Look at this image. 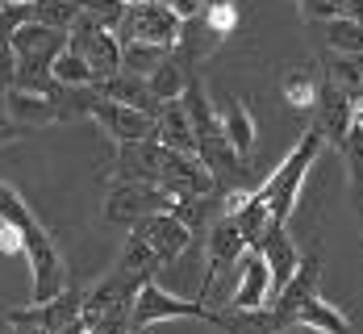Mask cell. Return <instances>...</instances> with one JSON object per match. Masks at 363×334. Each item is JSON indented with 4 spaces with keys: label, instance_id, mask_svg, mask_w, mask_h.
<instances>
[{
    "label": "cell",
    "instance_id": "obj_4",
    "mask_svg": "<svg viewBox=\"0 0 363 334\" xmlns=\"http://www.w3.org/2000/svg\"><path fill=\"white\" fill-rule=\"evenodd\" d=\"M121 42H155V46H167L176 50L184 38V21L163 4V0H150V4H130L121 26L113 30Z\"/></svg>",
    "mask_w": 363,
    "mask_h": 334
},
{
    "label": "cell",
    "instance_id": "obj_33",
    "mask_svg": "<svg viewBox=\"0 0 363 334\" xmlns=\"http://www.w3.org/2000/svg\"><path fill=\"white\" fill-rule=\"evenodd\" d=\"M247 201H251L247 188H230V192L221 196V218H238V213L247 209Z\"/></svg>",
    "mask_w": 363,
    "mask_h": 334
},
{
    "label": "cell",
    "instance_id": "obj_6",
    "mask_svg": "<svg viewBox=\"0 0 363 334\" xmlns=\"http://www.w3.org/2000/svg\"><path fill=\"white\" fill-rule=\"evenodd\" d=\"M67 46L84 55V63L92 67L96 79L121 72V38L113 30H105V26H96V21H88V17H79L67 30Z\"/></svg>",
    "mask_w": 363,
    "mask_h": 334
},
{
    "label": "cell",
    "instance_id": "obj_36",
    "mask_svg": "<svg viewBox=\"0 0 363 334\" xmlns=\"http://www.w3.org/2000/svg\"><path fill=\"white\" fill-rule=\"evenodd\" d=\"M342 17H351L355 26H363V0H342Z\"/></svg>",
    "mask_w": 363,
    "mask_h": 334
},
{
    "label": "cell",
    "instance_id": "obj_38",
    "mask_svg": "<svg viewBox=\"0 0 363 334\" xmlns=\"http://www.w3.org/2000/svg\"><path fill=\"white\" fill-rule=\"evenodd\" d=\"M121 4H125V9H130V4H150V0H121Z\"/></svg>",
    "mask_w": 363,
    "mask_h": 334
},
{
    "label": "cell",
    "instance_id": "obj_22",
    "mask_svg": "<svg viewBox=\"0 0 363 334\" xmlns=\"http://www.w3.org/2000/svg\"><path fill=\"white\" fill-rule=\"evenodd\" d=\"M221 334H280L267 309H213V322Z\"/></svg>",
    "mask_w": 363,
    "mask_h": 334
},
{
    "label": "cell",
    "instance_id": "obj_32",
    "mask_svg": "<svg viewBox=\"0 0 363 334\" xmlns=\"http://www.w3.org/2000/svg\"><path fill=\"white\" fill-rule=\"evenodd\" d=\"M163 4L180 17L184 26H192V21H201V13H205V4H209V0H163Z\"/></svg>",
    "mask_w": 363,
    "mask_h": 334
},
{
    "label": "cell",
    "instance_id": "obj_21",
    "mask_svg": "<svg viewBox=\"0 0 363 334\" xmlns=\"http://www.w3.org/2000/svg\"><path fill=\"white\" fill-rule=\"evenodd\" d=\"M221 117V134H225V143L234 147V155H251L255 150V138H259V126H255L251 109L242 105V101H230L225 105V113H218Z\"/></svg>",
    "mask_w": 363,
    "mask_h": 334
},
{
    "label": "cell",
    "instance_id": "obj_12",
    "mask_svg": "<svg viewBox=\"0 0 363 334\" xmlns=\"http://www.w3.org/2000/svg\"><path fill=\"white\" fill-rule=\"evenodd\" d=\"M79 309H84V293H67L63 289L55 301L26 305V309H9L4 318H9V326H38V330H46V334H59L79 318Z\"/></svg>",
    "mask_w": 363,
    "mask_h": 334
},
{
    "label": "cell",
    "instance_id": "obj_20",
    "mask_svg": "<svg viewBox=\"0 0 363 334\" xmlns=\"http://www.w3.org/2000/svg\"><path fill=\"white\" fill-rule=\"evenodd\" d=\"M292 326H305V330H318V334H351V318L342 309H334L330 301H322L318 293L305 301L292 318Z\"/></svg>",
    "mask_w": 363,
    "mask_h": 334
},
{
    "label": "cell",
    "instance_id": "obj_37",
    "mask_svg": "<svg viewBox=\"0 0 363 334\" xmlns=\"http://www.w3.org/2000/svg\"><path fill=\"white\" fill-rule=\"evenodd\" d=\"M4 4H21V9H34L38 0H4Z\"/></svg>",
    "mask_w": 363,
    "mask_h": 334
},
{
    "label": "cell",
    "instance_id": "obj_17",
    "mask_svg": "<svg viewBox=\"0 0 363 334\" xmlns=\"http://www.w3.org/2000/svg\"><path fill=\"white\" fill-rule=\"evenodd\" d=\"M92 92L105 96V101H117V105H130V109H138V113H150V117L159 113V101L150 96V88H146L143 75H130V72L105 75V79L92 84Z\"/></svg>",
    "mask_w": 363,
    "mask_h": 334
},
{
    "label": "cell",
    "instance_id": "obj_26",
    "mask_svg": "<svg viewBox=\"0 0 363 334\" xmlns=\"http://www.w3.org/2000/svg\"><path fill=\"white\" fill-rule=\"evenodd\" d=\"M172 50L167 46H155V42H121V72L130 75H150Z\"/></svg>",
    "mask_w": 363,
    "mask_h": 334
},
{
    "label": "cell",
    "instance_id": "obj_34",
    "mask_svg": "<svg viewBox=\"0 0 363 334\" xmlns=\"http://www.w3.org/2000/svg\"><path fill=\"white\" fill-rule=\"evenodd\" d=\"M0 255H26V247H21V234H17L9 222H0Z\"/></svg>",
    "mask_w": 363,
    "mask_h": 334
},
{
    "label": "cell",
    "instance_id": "obj_3",
    "mask_svg": "<svg viewBox=\"0 0 363 334\" xmlns=\"http://www.w3.org/2000/svg\"><path fill=\"white\" fill-rule=\"evenodd\" d=\"M180 318H201V322H213V309L205 301H184L167 289H159L155 280L143 284L134 301H130V326L146 330V326H159V322H180Z\"/></svg>",
    "mask_w": 363,
    "mask_h": 334
},
{
    "label": "cell",
    "instance_id": "obj_9",
    "mask_svg": "<svg viewBox=\"0 0 363 334\" xmlns=\"http://www.w3.org/2000/svg\"><path fill=\"white\" fill-rule=\"evenodd\" d=\"M318 276H322V255H318V251H313V255H301L296 272H292V280L280 289V297L267 305V313H272L276 330H289V326H292L296 309L318 293Z\"/></svg>",
    "mask_w": 363,
    "mask_h": 334
},
{
    "label": "cell",
    "instance_id": "obj_19",
    "mask_svg": "<svg viewBox=\"0 0 363 334\" xmlns=\"http://www.w3.org/2000/svg\"><path fill=\"white\" fill-rule=\"evenodd\" d=\"M188 59H180L176 50L155 67V72L146 75V88H150V96L159 101V105H167V101H180L184 96V88H188Z\"/></svg>",
    "mask_w": 363,
    "mask_h": 334
},
{
    "label": "cell",
    "instance_id": "obj_24",
    "mask_svg": "<svg viewBox=\"0 0 363 334\" xmlns=\"http://www.w3.org/2000/svg\"><path fill=\"white\" fill-rule=\"evenodd\" d=\"M326 84H334L342 96H359L363 92V55H330L326 59Z\"/></svg>",
    "mask_w": 363,
    "mask_h": 334
},
{
    "label": "cell",
    "instance_id": "obj_23",
    "mask_svg": "<svg viewBox=\"0 0 363 334\" xmlns=\"http://www.w3.org/2000/svg\"><path fill=\"white\" fill-rule=\"evenodd\" d=\"M50 79H55L59 88H92V84H96L92 67L84 63V55L72 50V46H63V50L50 59Z\"/></svg>",
    "mask_w": 363,
    "mask_h": 334
},
{
    "label": "cell",
    "instance_id": "obj_28",
    "mask_svg": "<svg viewBox=\"0 0 363 334\" xmlns=\"http://www.w3.org/2000/svg\"><path fill=\"white\" fill-rule=\"evenodd\" d=\"M284 101H289V109H313L318 105V72L296 67L284 75Z\"/></svg>",
    "mask_w": 363,
    "mask_h": 334
},
{
    "label": "cell",
    "instance_id": "obj_30",
    "mask_svg": "<svg viewBox=\"0 0 363 334\" xmlns=\"http://www.w3.org/2000/svg\"><path fill=\"white\" fill-rule=\"evenodd\" d=\"M79 17H88L105 30H117L121 17H125V4L121 0H79Z\"/></svg>",
    "mask_w": 363,
    "mask_h": 334
},
{
    "label": "cell",
    "instance_id": "obj_13",
    "mask_svg": "<svg viewBox=\"0 0 363 334\" xmlns=\"http://www.w3.org/2000/svg\"><path fill=\"white\" fill-rule=\"evenodd\" d=\"M134 234H143L146 247L155 251L159 263L180 260L184 251H188V243H192V230H188L176 213H167V209H155L150 218H143V222L134 226Z\"/></svg>",
    "mask_w": 363,
    "mask_h": 334
},
{
    "label": "cell",
    "instance_id": "obj_1",
    "mask_svg": "<svg viewBox=\"0 0 363 334\" xmlns=\"http://www.w3.org/2000/svg\"><path fill=\"white\" fill-rule=\"evenodd\" d=\"M0 222H9L17 234H21L26 260H30V267H34L30 305L55 301L63 289H67V267H63V255H59V243H55V234L34 218V209L21 201V192H17L13 184H4V180H0Z\"/></svg>",
    "mask_w": 363,
    "mask_h": 334
},
{
    "label": "cell",
    "instance_id": "obj_29",
    "mask_svg": "<svg viewBox=\"0 0 363 334\" xmlns=\"http://www.w3.org/2000/svg\"><path fill=\"white\" fill-rule=\"evenodd\" d=\"M30 13H34V21H42V26L67 34L75 21H79V0H38Z\"/></svg>",
    "mask_w": 363,
    "mask_h": 334
},
{
    "label": "cell",
    "instance_id": "obj_27",
    "mask_svg": "<svg viewBox=\"0 0 363 334\" xmlns=\"http://www.w3.org/2000/svg\"><path fill=\"white\" fill-rule=\"evenodd\" d=\"M201 30L213 38V42H225V38L238 30V4L234 0H209L205 13H201Z\"/></svg>",
    "mask_w": 363,
    "mask_h": 334
},
{
    "label": "cell",
    "instance_id": "obj_15",
    "mask_svg": "<svg viewBox=\"0 0 363 334\" xmlns=\"http://www.w3.org/2000/svg\"><path fill=\"white\" fill-rule=\"evenodd\" d=\"M0 109H4V117H9L17 130H46V126L59 121V117H55V101L42 96V92H26V88H9V92L0 96Z\"/></svg>",
    "mask_w": 363,
    "mask_h": 334
},
{
    "label": "cell",
    "instance_id": "obj_18",
    "mask_svg": "<svg viewBox=\"0 0 363 334\" xmlns=\"http://www.w3.org/2000/svg\"><path fill=\"white\" fill-rule=\"evenodd\" d=\"M259 251H263V260H267V272H272V301L280 297V289L292 280V272H296V263H301V251L292 247L289 230L284 226H276L263 243H259Z\"/></svg>",
    "mask_w": 363,
    "mask_h": 334
},
{
    "label": "cell",
    "instance_id": "obj_35",
    "mask_svg": "<svg viewBox=\"0 0 363 334\" xmlns=\"http://www.w3.org/2000/svg\"><path fill=\"white\" fill-rule=\"evenodd\" d=\"M13 72H17L13 50H9V42H0V88H13ZM0 96H4V92H0Z\"/></svg>",
    "mask_w": 363,
    "mask_h": 334
},
{
    "label": "cell",
    "instance_id": "obj_10",
    "mask_svg": "<svg viewBox=\"0 0 363 334\" xmlns=\"http://www.w3.org/2000/svg\"><path fill=\"white\" fill-rule=\"evenodd\" d=\"M67 46L63 30H50L42 21H26L21 30L9 34V50H13V63L17 67H50V59Z\"/></svg>",
    "mask_w": 363,
    "mask_h": 334
},
{
    "label": "cell",
    "instance_id": "obj_11",
    "mask_svg": "<svg viewBox=\"0 0 363 334\" xmlns=\"http://www.w3.org/2000/svg\"><path fill=\"white\" fill-rule=\"evenodd\" d=\"M238 284L230 293V309H267L272 305V272L259 247H247L238 255Z\"/></svg>",
    "mask_w": 363,
    "mask_h": 334
},
{
    "label": "cell",
    "instance_id": "obj_16",
    "mask_svg": "<svg viewBox=\"0 0 363 334\" xmlns=\"http://www.w3.org/2000/svg\"><path fill=\"white\" fill-rule=\"evenodd\" d=\"M155 143L163 150L196 155V130H192V121H188V113H184L180 101L159 105V113H155Z\"/></svg>",
    "mask_w": 363,
    "mask_h": 334
},
{
    "label": "cell",
    "instance_id": "obj_14",
    "mask_svg": "<svg viewBox=\"0 0 363 334\" xmlns=\"http://www.w3.org/2000/svg\"><path fill=\"white\" fill-rule=\"evenodd\" d=\"M313 109H318L313 121L322 126V138L334 143V147H342V138H347V134H351V126H355V101H351V96H342L334 84L322 79V84H318V105H313Z\"/></svg>",
    "mask_w": 363,
    "mask_h": 334
},
{
    "label": "cell",
    "instance_id": "obj_25",
    "mask_svg": "<svg viewBox=\"0 0 363 334\" xmlns=\"http://www.w3.org/2000/svg\"><path fill=\"white\" fill-rule=\"evenodd\" d=\"M322 42L330 55H363V26L351 17H330L322 21Z\"/></svg>",
    "mask_w": 363,
    "mask_h": 334
},
{
    "label": "cell",
    "instance_id": "obj_8",
    "mask_svg": "<svg viewBox=\"0 0 363 334\" xmlns=\"http://www.w3.org/2000/svg\"><path fill=\"white\" fill-rule=\"evenodd\" d=\"M92 121L101 126V134H109L113 143H121V147H134V143L155 138V117L150 113H138V109H130V105L105 101V96L92 101Z\"/></svg>",
    "mask_w": 363,
    "mask_h": 334
},
{
    "label": "cell",
    "instance_id": "obj_7",
    "mask_svg": "<svg viewBox=\"0 0 363 334\" xmlns=\"http://www.w3.org/2000/svg\"><path fill=\"white\" fill-rule=\"evenodd\" d=\"M167 205V192L159 184H138V180H117L109 188V201H105V218L113 226H138L143 218H150L155 209Z\"/></svg>",
    "mask_w": 363,
    "mask_h": 334
},
{
    "label": "cell",
    "instance_id": "obj_31",
    "mask_svg": "<svg viewBox=\"0 0 363 334\" xmlns=\"http://www.w3.org/2000/svg\"><path fill=\"white\" fill-rule=\"evenodd\" d=\"M342 150H347V163H351V188L363 196V130L351 126V134L342 138Z\"/></svg>",
    "mask_w": 363,
    "mask_h": 334
},
{
    "label": "cell",
    "instance_id": "obj_2",
    "mask_svg": "<svg viewBox=\"0 0 363 334\" xmlns=\"http://www.w3.org/2000/svg\"><path fill=\"white\" fill-rule=\"evenodd\" d=\"M322 126L318 121H309V130L301 134V143L289 150V159L263 180V184L251 192V201L259 205H267V213H272V226H284L292 218V209H296V201H301V188L309 180V167H313V159H318V150H322Z\"/></svg>",
    "mask_w": 363,
    "mask_h": 334
},
{
    "label": "cell",
    "instance_id": "obj_5",
    "mask_svg": "<svg viewBox=\"0 0 363 334\" xmlns=\"http://www.w3.org/2000/svg\"><path fill=\"white\" fill-rule=\"evenodd\" d=\"M159 188L167 196H213L218 192V176L201 163V155H180V150H163L159 159Z\"/></svg>",
    "mask_w": 363,
    "mask_h": 334
}]
</instances>
